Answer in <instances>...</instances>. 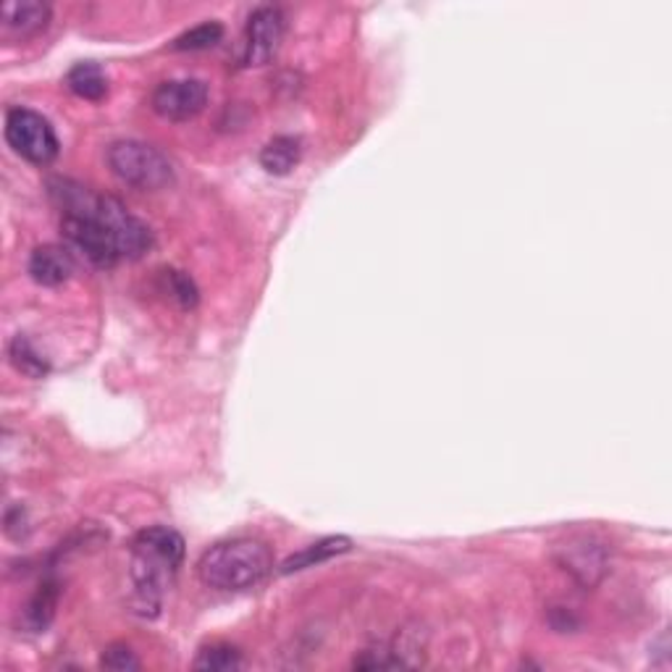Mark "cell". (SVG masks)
<instances>
[{"instance_id": "cell-18", "label": "cell", "mask_w": 672, "mask_h": 672, "mask_svg": "<svg viewBox=\"0 0 672 672\" xmlns=\"http://www.w3.org/2000/svg\"><path fill=\"white\" fill-rule=\"evenodd\" d=\"M106 670H116V672H127V670H140V660H137L135 652L123 644H113L106 649L103 660H100Z\"/></svg>"}, {"instance_id": "cell-17", "label": "cell", "mask_w": 672, "mask_h": 672, "mask_svg": "<svg viewBox=\"0 0 672 672\" xmlns=\"http://www.w3.org/2000/svg\"><path fill=\"white\" fill-rule=\"evenodd\" d=\"M56 599H58V591L53 583H48V586H42L38 591V596L29 602V607L24 610V617L32 631H42V627L50 623V617H53V610H56Z\"/></svg>"}, {"instance_id": "cell-9", "label": "cell", "mask_w": 672, "mask_h": 672, "mask_svg": "<svg viewBox=\"0 0 672 672\" xmlns=\"http://www.w3.org/2000/svg\"><path fill=\"white\" fill-rule=\"evenodd\" d=\"M3 32L13 38H32L42 32L50 21V6L40 0H6L0 9Z\"/></svg>"}, {"instance_id": "cell-5", "label": "cell", "mask_w": 672, "mask_h": 672, "mask_svg": "<svg viewBox=\"0 0 672 672\" xmlns=\"http://www.w3.org/2000/svg\"><path fill=\"white\" fill-rule=\"evenodd\" d=\"M6 140L29 164L48 166L58 156L56 129L32 108H11L6 113Z\"/></svg>"}, {"instance_id": "cell-6", "label": "cell", "mask_w": 672, "mask_h": 672, "mask_svg": "<svg viewBox=\"0 0 672 672\" xmlns=\"http://www.w3.org/2000/svg\"><path fill=\"white\" fill-rule=\"evenodd\" d=\"M150 106L160 119H195V116L208 106V85L200 82V79H171V82L156 87Z\"/></svg>"}, {"instance_id": "cell-19", "label": "cell", "mask_w": 672, "mask_h": 672, "mask_svg": "<svg viewBox=\"0 0 672 672\" xmlns=\"http://www.w3.org/2000/svg\"><path fill=\"white\" fill-rule=\"evenodd\" d=\"M166 281H168V289H171V295L177 297L185 308H192L197 303V289L192 279L181 271H166Z\"/></svg>"}, {"instance_id": "cell-12", "label": "cell", "mask_w": 672, "mask_h": 672, "mask_svg": "<svg viewBox=\"0 0 672 672\" xmlns=\"http://www.w3.org/2000/svg\"><path fill=\"white\" fill-rule=\"evenodd\" d=\"M299 158H303V148L297 137H274L260 152V166L274 177H287L291 168H297Z\"/></svg>"}, {"instance_id": "cell-8", "label": "cell", "mask_w": 672, "mask_h": 672, "mask_svg": "<svg viewBox=\"0 0 672 672\" xmlns=\"http://www.w3.org/2000/svg\"><path fill=\"white\" fill-rule=\"evenodd\" d=\"M557 562L565 573L573 575L586 589L596 586L610 570V554L604 544L594 542V538H570L557 550Z\"/></svg>"}, {"instance_id": "cell-13", "label": "cell", "mask_w": 672, "mask_h": 672, "mask_svg": "<svg viewBox=\"0 0 672 672\" xmlns=\"http://www.w3.org/2000/svg\"><path fill=\"white\" fill-rule=\"evenodd\" d=\"M66 85H69V90L75 92L77 98H85V100H103L108 95L106 71L92 61L77 63L75 69L66 75Z\"/></svg>"}, {"instance_id": "cell-2", "label": "cell", "mask_w": 672, "mask_h": 672, "mask_svg": "<svg viewBox=\"0 0 672 672\" xmlns=\"http://www.w3.org/2000/svg\"><path fill=\"white\" fill-rule=\"evenodd\" d=\"M185 560V538L166 525H152L131 542V581L135 604L142 615H156L160 596Z\"/></svg>"}, {"instance_id": "cell-15", "label": "cell", "mask_w": 672, "mask_h": 672, "mask_svg": "<svg viewBox=\"0 0 672 672\" xmlns=\"http://www.w3.org/2000/svg\"><path fill=\"white\" fill-rule=\"evenodd\" d=\"M224 38V27L218 21H202L192 29H187L185 34H179L174 40V50H208L214 48L216 42H221Z\"/></svg>"}, {"instance_id": "cell-10", "label": "cell", "mask_w": 672, "mask_h": 672, "mask_svg": "<svg viewBox=\"0 0 672 672\" xmlns=\"http://www.w3.org/2000/svg\"><path fill=\"white\" fill-rule=\"evenodd\" d=\"M75 274V255L69 247L42 245L29 258V276L42 287H58Z\"/></svg>"}, {"instance_id": "cell-1", "label": "cell", "mask_w": 672, "mask_h": 672, "mask_svg": "<svg viewBox=\"0 0 672 672\" xmlns=\"http://www.w3.org/2000/svg\"><path fill=\"white\" fill-rule=\"evenodd\" d=\"M50 197L61 208V229L71 250L92 266L111 268L119 260H140L152 247V231L111 195H95L71 179H50Z\"/></svg>"}, {"instance_id": "cell-4", "label": "cell", "mask_w": 672, "mask_h": 672, "mask_svg": "<svg viewBox=\"0 0 672 672\" xmlns=\"http://www.w3.org/2000/svg\"><path fill=\"white\" fill-rule=\"evenodd\" d=\"M108 166L123 185L156 192L174 181V166L156 145L142 140H119L108 148Z\"/></svg>"}, {"instance_id": "cell-7", "label": "cell", "mask_w": 672, "mask_h": 672, "mask_svg": "<svg viewBox=\"0 0 672 672\" xmlns=\"http://www.w3.org/2000/svg\"><path fill=\"white\" fill-rule=\"evenodd\" d=\"M284 13L276 6H260L253 11L250 21H247L245 34V66H266L271 63L276 53H279L284 40Z\"/></svg>"}, {"instance_id": "cell-14", "label": "cell", "mask_w": 672, "mask_h": 672, "mask_svg": "<svg viewBox=\"0 0 672 672\" xmlns=\"http://www.w3.org/2000/svg\"><path fill=\"white\" fill-rule=\"evenodd\" d=\"M11 363L17 365L19 374L29 378H42L48 374V360L32 347V342L27 336H17L11 342Z\"/></svg>"}, {"instance_id": "cell-3", "label": "cell", "mask_w": 672, "mask_h": 672, "mask_svg": "<svg viewBox=\"0 0 672 672\" xmlns=\"http://www.w3.org/2000/svg\"><path fill=\"white\" fill-rule=\"evenodd\" d=\"M274 570V554L258 538H231L202 554L197 575L208 589L245 591L258 586Z\"/></svg>"}, {"instance_id": "cell-11", "label": "cell", "mask_w": 672, "mask_h": 672, "mask_svg": "<svg viewBox=\"0 0 672 672\" xmlns=\"http://www.w3.org/2000/svg\"><path fill=\"white\" fill-rule=\"evenodd\" d=\"M349 550H353V542H349L347 536L320 538V542L305 546L303 552L291 554V557L281 565V575L297 573V570H305V567H316L320 562H328L332 557H336V554H345Z\"/></svg>"}, {"instance_id": "cell-16", "label": "cell", "mask_w": 672, "mask_h": 672, "mask_svg": "<svg viewBox=\"0 0 672 672\" xmlns=\"http://www.w3.org/2000/svg\"><path fill=\"white\" fill-rule=\"evenodd\" d=\"M239 652L234 646L226 644H214L200 649L195 660V670H210V672H226V670H237L239 668Z\"/></svg>"}]
</instances>
